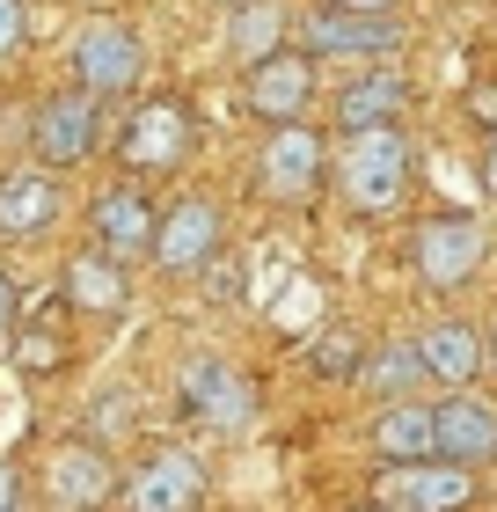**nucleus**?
Wrapping results in <instances>:
<instances>
[{
    "instance_id": "nucleus-1",
    "label": "nucleus",
    "mask_w": 497,
    "mask_h": 512,
    "mask_svg": "<svg viewBox=\"0 0 497 512\" xmlns=\"http://www.w3.org/2000/svg\"><path fill=\"white\" fill-rule=\"evenodd\" d=\"M329 183L359 220H395L417 191V139L402 125H373V132H344L329 154Z\"/></svg>"
},
{
    "instance_id": "nucleus-2",
    "label": "nucleus",
    "mask_w": 497,
    "mask_h": 512,
    "mask_svg": "<svg viewBox=\"0 0 497 512\" xmlns=\"http://www.w3.org/2000/svg\"><path fill=\"white\" fill-rule=\"evenodd\" d=\"M490 264V227L476 213H461V205H446V213H424L417 235H410V271L424 293H461L476 286Z\"/></svg>"
},
{
    "instance_id": "nucleus-3",
    "label": "nucleus",
    "mask_w": 497,
    "mask_h": 512,
    "mask_svg": "<svg viewBox=\"0 0 497 512\" xmlns=\"http://www.w3.org/2000/svg\"><path fill=\"white\" fill-rule=\"evenodd\" d=\"M191 154H198V118H191V103H176V96H147V103H132L125 132H117V161H125V176H132V183H147V176H176Z\"/></svg>"
},
{
    "instance_id": "nucleus-4",
    "label": "nucleus",
    "mask_w": 497,
    "mask_h": 512,
    "mask_svg": "<svg viewBox=\"0 0 497 512\" xmlns=\"http://www.w3.org/2000/svg\"><path fill=\"white\" fill-rule=\"evenodd\" d=\"M66 59H74V88H88L96 103L132 96V88L147 81V44H139V30H132V22H117V15H88V22H74V44H66Z\"/></svg>"
},
{
    "instance_id": "nucleus-5",
    "label": "nucleus",
    "mask_w": 497,
    "mask_h": 512,
    "mask_svg": "<svg viewBox=\"0 0 497 512\" xmlns=\"http://www.w3.org/2000/svg\"><path fill=\"white\" fill-rule=\"evenodd\" d=\"M293 44L307 59H359V66H395L410 30H402V15H344V8H307L293 22Z\"/></svg>"
},
{
    "instance_id": "nucleus-6",
    "label": "nucleus",
    "mask_w": 497,
    "mask_h": 512,
    "mask_svg": "<svg viewBox=\"0 0 497 512\" xmlns=\"http://www.w3.org/2000/svg\"><path fill=\"white\" fill-rule=\"evenodd\" d=\"M373 505L381 512H476L483 476L461 461H395L373 476Z\"/></svg>"
},
{
    "instance_id": "nucleus-7",
    "label": "nucleus",
    "mask_w": 497,
    "mask_h": 512,
    "mask_svg": "<svg viewBox=\"0 0 497 512\" xmlns=\"http://www.w3.org/2000/svg\"><path fill=\"white\" fill-rule=\"evenodd\" d=\"M176 395H183V417H198V425H205V432H220V439H234V432H249V425H256V388H249L242 366L220 359V352L183 359Z\"/></svg>"
},
{
    "instance_id": "nucleus-8",
    "label": "nucleus",
    "mask_w": 497,
    "mask_h": 512,
    "mask_svg": "<svg viewBox=\"0 0 497 512\" xmlns=\"http://www.w3.org/2000/svg\"><path fill=\"white\" fill-rule=\"evenodd\" d=\"M329 183V139L315 125H278L256 147V191L271 205H307Z\"/></svg>"
},
{
    "instance_id": "nucleus-9",
    "label": "nucleus",
    "mask_w": 497,
    "mask_h": 512,
    "mask_svg": "<svg viewBox=\"0 0 497 512\" xmlns=\"http://www.w3.org/2000/svg\"><path fill=\"white\" fill-rule=\"evenodd\" d=\"M227 249V213L212 191H183L176 205H161V227H154V264L169 278H191L205 271L212 256Z\"/></svg>"
},
{
    "instance_id": "nucleus-10",
    "label": "nucleus",
    "mask_w": 497,
    "mask_h": 512,
    "mask_svg": "<svg viewBox=\"0 0 497 512\" xmlns=\"http://www.w3.org/2000/svg\"><path fill=\"white\" fill-rule=\"evenodd\" d=\"M96 132H103V110L88 88H59V96H44L37 103V118H30V154H37V169H81L88 154H96Z\"/></svg>"
},
{
    "instance_id": "nucleus-11",
    "label": "nucleus",
    "mask_w": 497,
    "mask_h": 512,
    "mask_svg": "<svg viewBox=\"0 0 497 512\" xmlns=\"http://www.w3.org/2000/svg\"><path fill=\"white\" fill-rule=\"evenodd\" d=\"M117 491H125V476H117L110 447H96V439H66L44 461V505L52 512H103Z\"/></svg>"
},
{
    "instance_id": "nucleus-12",
    "label": "nucleus",
    "mask_w": 497,
    "mask_h": 512,
    "mask_svg": "<svg viewBox=\"0 0 497 512\" xmlns=\"http://www.w3.org/2000/svg\"><path fill=\"white\" fill-rule=\"evenodd\" d=\"M307 103H315V59L286 44V52H271L264 66H249L242 74V110L256 125H307Z\"/></svg>"
},
{
    "instance_id": "nucleus-13",
    "label": "nucleus",
    "mask_w": 497,
    "mask_h": 512,
    "mask_svg": "<svg viewBox=\"0 0 497 512\" xmlns=\"http://www.w3.org/2000/svg\"><path fill=\"white\" fill-rule=\"evenodd\" d=\"M154 227H161V205L147 198V183H132V176L96 191V205H88V235H96V249L117 256V264L154 256Z\"/></svg>"
},
{
    "instance_id": "nucleus-14",
    "label": "nucleus",
    "mask_w": 497,
    "mask_h": 512,
    "mask_svg": "<svg viewBox=\"0 0 497 512\" xmlns=\"http://www.w3.org/2000/svg\"><path fill=\"white\" fill-rule=\"evenodd\" d=\"M125 512H198L205 505V461L191 447H161L125 476Z\"/></svg>"
},
{
    "instance_id": "nucleus-15",
    "label": "nucleus",
    "mask_w": 497,
    "mask_h": 512,
    "mask_svg": "<svg viewBox=\"0 0 497 512\" xmlns=\"http://www.w3.org/2000/svg\"><path fill=\"white\" fill-rule=\"evenodd\" d=\"M417 352H424V374H432V388H468L476 374H490L483 322H468V315H432V322L417 330Z\"/></svg>"
},
{
    "instance_id": "nucleus-16",
    "label": "nucleus",
    "mask_w": 497,
    "mask_h": 512,
    "mask_svg": "<svg viewBox=\"0 0 497 512\" xmlns=\"http://www.w3.org/2000/svg\"><path fill=\"white\" fill-rule=\"evenodd\" d=\"M66 220V191L52 169H8L0 176V242H44Z\"/></svg>"
},
{
    "instance_id": "nucleus-17",
    "label": "nucleus",
    "mask_w": 497,
    "mask_h": 512,
    "mask_svg": "<svg viewBox=\"0 0 497 512\" xmlns=\"http://www.w3.org/2000/svg\"><path fill=\"white\" fill-rule=\"evenodd\" d=\"M432 432H439V461H461V469L497 461V403H483V395H461V388L439 395Z\"/></svg>"
},
{
    "instance_id": "nucleus-18",
    "label": "nucleus",
    "mask_w": 497,
    "mask_h": 512,
    "mask_svg": "<svg viewBox=\"0 0 497 512\" xmlns=\"http://www.w3.org/2000/svg\"><path fill=\"white\" fill-rule=\"evenodd\" d=\"M59 293H66V308H74V315H96V322H117V315L132 308V278H125V264H117V256H103V249L66 256Z\"/></svg>"
},
{
    "instance_id": "nucleus-19",
    "label": "nucleus",
    "mask_w": 497,
    "mask_h": 512,
    "mask_svg": "<svg viewBox=\"0 0 497 512\" xmlns=\"http://www.w3.org/2000/svg\"><path fill=\"white\" fill-rule=\"evenodd\" d=\"M410 74H395V66H366V74H351L337 88V132H373V125H402V110H410Z\"/></svg>"
},
{
    "instance_id": "nucleus-20",
    "label": "nucleus",
    "mask_w": 497,
    "mask_h": 512,
    "mask_svg": "<svg viewBox=\"0 0 497 512\" xmlns=\"http://www.w3.org/2000/svg\"><path fill=\"white\" fill-rule=\"evenodd\" d=\"M286 37H293V15H286V0H234L227 8V30H220V44H227V59L242 66H264L271 52H286Z\"/></svg>"
},
{
    "instance_id": "nucleus-21",
    "label": "nucleus",
    "mask_w": 497,
    "mask_h": 512,
    "mask_svg": "<svg viewBox=\"0 0 497 512\" xmlns=\"http://www.w3.org/2000/svg\"><path fill=\"white\" fill-rule=\"evenodd\" d=\"M373 454H381V469L395 461H439V432H432V403H417V395H402V403H381L373 410Z\"/></svg>"
},
{
    "instance_id": "nucleus-22",
    "label": "nucleus",
    "mask_w": 497,
    "mask_h": 512,
    "mask_svg": "<svg viewBox=\"0 0 497 512\" xmlns=\"http://www.w3.org/2000/svg\"><path fill=\"white\" fill-rule=\"evenodd\" d=\"M381 403H402V395H417V388H432V374H424V352H417V337H381L366 352V374H359Z\"/></svg>"
},
{
    "instance_id": "nucleus-23",
    "label": "nucleus",
    "mask_w": 497,
    "mask_h": 512,
    "mask_svg": "<svg viewBox=\"0 0 497 512\" xmlns=\"http://www.w3.org/2000/svg\"><path fill=\"white\" fill-rule=\"evenodd\" d=\"M66 359H74V344H66L59 322H30V330L15 337V366L22 374H59Z\"/></svg>"
},
{
    "instance_id": "nucleus-24",
    "label": "nucleus",
    "mask_w": 497,
    "mask_h": 512,
    "mask_svg": "<svg viewBox=\"0 0 497 512\" xmlns=\"http://www.w3.org/2000/svg\"><path fill=\"white\" fill-rule=\"evenodd\" d=\"M307 359H315L322 381H359V374H366V344L351 337V330H322V344H315Z\"/></svg>"
},
{
    "instance_id": "nucleus-25",
    "label": "nucleus",
    "mask_w": 497,
    "mask_h": 512,
    "mask_svg": "<svg viewBox=\"0 0 497 512\" xmlns=\"http://www.w3.org/2000/svg\"><path fill=\"white\" fill-rule=\"evenodd\" d=\"M22 37H30V15H22V0H0V59H15Z\"/></svg>"
},
{
    "instance_id": "nucleus-26",
    "label": "nucleus",
    "mask_w": 497,
    "mask_h": 512,
    "mask_svg": "<svg viewBox=\"0 0 497 512\" xmlns=\"http://www.w3.org/2000/svg\"><path fill=\"white\" fill-rule=\"evenodd\" d=\"M15 315H22V293H15V278L0 271V352H8V337H15Z\"/></svg>"
},
{
    "instance_id": "nucleus-27",
    "label": "nucleus",
    "mask_w": 497,
    "mask_h": 512,
    "mask_svg": "<svg viewBox=\"0 0 497 512\" xmlns=\"http://www.w3.org/2000/svg\"><path fill=\"white\" fill-rule=\"evenodd\" d=\"M0 512H22V469L0 461Z\"/></svg>"
},
{
    "instance_id": "nucleus-28",
    "label": "nucleus",
    "mask_w": 497,
    "mask_h": 512,
    "mask_svg": "<svg viewBox=\"0 0 497 512\" xmlns=\"http://www.w3.org/2000/svg\"><path fill=\"white\" fill-rule=\"evenodd\" d=\"M315 8H344V15H395L402 0H315Z\"/></svg>"
},
{
    "instance_id": "nucleus-29",
    "label": "nucleus",
    "mask_w": 497,
    "mask_h": 512,
    "mask_svg": "<svg viewBox=\"0 0 497 512\" xmlns=\"http://www.w3.org/2000/svg\"><path fill=\"white\" fill-rule=\"evenodd\" d=\"M483 191L497 198V132H490V147H483Z\"/></svg>"
},
{
    "instance_id": "nucleus-30",
    "label": "nucleus",
    "mask_w": 497,
    "mask_h": 512,
    "mask_svg": "<svg viewBox=\"0 0 497 512\" xmlns=\"http://www.w3.org/2000/svg\"><path fill=\"white\" fill-rule=\"evenodd\" d=\"M483 344H490V381H497V322H490V330H483Z\"/></svg>"
},
{
    "instance_id": "nucleus-31",
    "label": "nucleus",
    "mask_w": 497,
    "mask_h": 512,
    "mask_svg": "<svg viewBox=\"0 0 497 512\" xmlns=\"http://www.w3.org/2000/svg\"><path fill=\"white\" fill-rule=\"evenodd\" d=\"M351 512H381V505H351Z\"/></svg>"
},
{
    "instance_id": "nucleus-32",
    "label": "nucleus",
    "mask_w": 497,
    "mask_h": 512,
    "mask_svg": "<svg viewBox=\"0 0 497 512\" xmlns=\"http://www.w3.org/2000/svg\"><path fill=\"white\" fill-rule=\"evenodd\" d=\"M227 8H234V0H227Z\"/></svg>"
}]
</instances>
